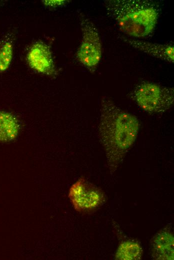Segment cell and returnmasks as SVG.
Returning <instances> with one entry per match:
<instances>
[{"instance_id":"obj_10","label":"cell","mask_w":174,"mask_h":260,"mask_svg":"<svg viewBox=\"0 0 174 260\" xmlns=\"http://www.w3.org/2000/svg\"><path fill=\"white\" fill-rule=\"evenodd\" d=\"M143 250L140 243L136 240L128 239L122 241L118 246L114 259L117 260H140Z\"/></svg>"},{"instance_id":"obj_13","label":"cell","mask_w":174,"mask_h":260,"mask_svg":"<svg viewBox=\"0 0 174 260\" xmlns=\"http://www.w3.org/2000/svg\"><path fill=\"white\" fill-rule=\"evenodd\" d=\"M2 4H3V2L0 1V8L2 7Z\"/></svg>"},{"instance_id":"obj_9","label":"cell","mask_w":174,"mask_h":260,"mask_svg":"<svg viewBox=\"0 0 174 260\" xmlns=\"http://www.w3.org/2000/svg\"><path fill=\"white\" fill-rule=\"evenodd\" d=\"M18 129L16 116L10 112L0 110V142H8L15 139Z\"/></svg>"},{"instance_id":"obj_8","label":"cell","mask_w":174,"mask_h":260,"mask_svg":"<svg viewBox=\"0 0 174 260\" xmlns=\"http://www.w3.org/2000/svg\"><path fill=\"white\" fill-rule=\"evenodd\" d=\"M174 234L168 227L158 232L150 242L152 256L156 260H174Z\"/></svg>"},{"instance_id":"obj_5","label":"cell","mask_w":174,"mask_h":260,"mask_svg":"<svg viewBox=\"0 0 174 260\" xmlns=\"http://www.w3.org/2000/svg\"><path fill=\"white\" fill-rule=\"evenodd\" d=\"M68 196L74 208L82 213L96 210L105 202L104 191L98 186L80 178L70 188Z\"/></svg>"},{"instance_id":"obj_11","label":"cell","mask_w":174,"mask_h":260,"mask_svg":"<svg viewBox=\"0 0 174 260\" xmlns=\"http://www.w3.org/2000/svg\"><path fill=\"white\" fill-rule=\"evenodd\" d=\"M14 36L12 33L6 34L0 40V72L10 68L14 56Z\"/></svg>"},{"instance_id":"obj_3","label":"cell","mask_w":174,"mask_h":260,"mask_svg":"<svg viewBox=\"0 0 174 260\" xmlns=\"http://www.w3.org/2000/svg\"><path fill=\"white\" fill-rule=\"evenodd\" d=\"M130 98L142 110L150 114L165 112L174 104L173 88L152 82H142L130 94Z\"/></svg>"},{"instance_id":"obj_2","label":"cell","mask_w":174,"mask_h":260,"mask_svg":"<svg viewBox=\"0 0 174 260\" xmlns=\"http://www.w3.org/2000/svg\"><path fill=\"white\" fill-rule=\"evenodd\" d=\"M107 15L119 30L133 38H144L155 29L160 14L159 4L151 0H106Z\"/></svg>"},{"instance_id":"obj_4","label":"cell","mask_w":174,"mask_h":260,"mask_svg":"<svg viewBox=\"0 0 174 260\" xmlns=\"http://www.w3.org/2000/svg\"><path fill=\"white\" fill-rule=\"evenodd\" d=\"M82 39L76 54L78 62L94 72L101 60L102 44L99 32L92 22L82 13L79 14Z\"/></svg>"},{"instance_id":"obj_1","label":"cell","mask_w":174,"mask_h":260,"mask_svg":"<svg viewBox=\"0 0 174 260\" xmlns=\"http://www.w3.org/2000/svg\"><path fill=\"white\" fill-rule=\"evenodd\" d=\"M139 129L136 116L120 108L108 96L102 98L98 134L110 174L116 172L133 146Z\"/></svg>"},{"instance_id":"obj_7","label":"cell","mask_w":174,"mask_h":260,"mask_svg":"<svg viewBox=\"0 0 174 260\" xmlns=\"http://www.w3.org/2000/svg\"><path fill=\"white\" fill-rule=\"evenodd\" d=\"M118 38L134 48L152 56L171 64L174 62V46L172 44L146 42L122 35Z\"/></svg>"},{"instance_id":"obj_6","label":"cell","mask_w":174,"mask_h":260,"mask_svg":"<svg viewBox=\"0 0 174 260\" xmlns=\"http://www.w3.org/2000/svg\"><path fill=\"white\" fill-rule=\"evenodd\" d=\"M26 59L30 68L38 73L50 76L57 74L50 48L42 41H37L31 46Z\"/></svg>"},{"instance_id":"obj_12","label":"cell","mask_w":174,"mask_h":260,"mask_svg":"<svg viewBox=\"0 0 174 260\" xmlns=\"http://www.w3.org/2000/svg\"><path fill=\"white\" fill-rule=\"evenodd\" d=\"M70 2V0H44L42 1L45 6L50 8L64 6Z\"/></svg>"}]
</instances>
